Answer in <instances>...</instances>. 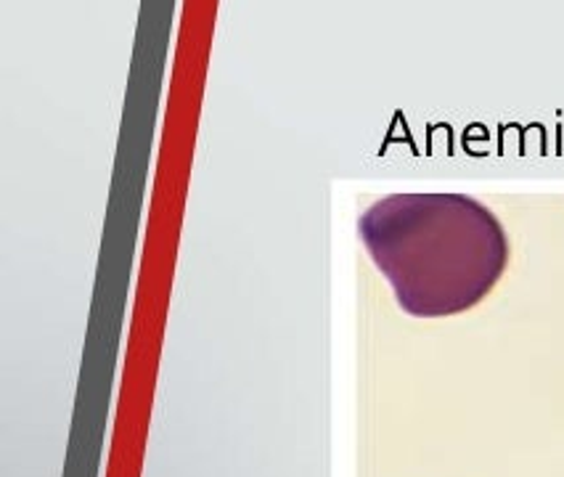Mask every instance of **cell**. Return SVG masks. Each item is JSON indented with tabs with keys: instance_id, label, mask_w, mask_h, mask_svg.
<instances>
[{
	"instance_id": "6da1fadb",
	"label": "cell",
	"mask_w": 564,
	"mask_h": 477,
	"mask_svg": "<svg viewBox=\"0 0 564 477\" xmlns=\"http://www.w3.org/2000/svg\"><path fill=\"white\" fill-rule=\"evenodd\" d=\"M358 234L409 316L475 308L509 265L498 215L467 194H390L358 218Z\"/></svg>"
}]
</instances>
